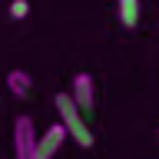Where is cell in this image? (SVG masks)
Wrapping results in <instances>:
<instances>
[{"label": "cell", "mask_w": 159, "mask_h": 159, "mask_svg": "<svg viewBox=\"0 0 159 159\" xmlns=\"http://www.w3.org/2000/svg\"><path fill=\"white\" fill-rule=\"evenodd\" d=\"M53 106H57V116H60V126L66 129V136L76 143V146L89 149L93 143H96V136H93V129L86 126V119H83V113H80V106L70 99V93H57L53 96Z\"/></svg>", "instance_id": "1"}, {"label": "cell", "mask_w": 159, "mask_h": 159, "mask_svg": "<svg viewBox=\"0 0 159 159\" xmlns=\"http://www.w3.org/2000/svg\"><path fill=\"white\" fill-rule=\"evenodd\" d=\"M37 152V129L30 116L13 119V159H33Z\"/></svg>", "instance_id": "2"}, {"label": "cell", "mask_w": 159, "mask_h": 159, "mask_svg": "<svg viewBox=\"0 0 159 159\" xmlns=\"http://www.w3.org/2000/svg\"><path fill=\"white\" fill-rule=\"evenodd\" d=\"M70 99L80 106V113H93V109H96V83H93L89 73H76V76H73Z\"/></svg>", "instance_id": "3"}, {"label": "cell", "mask_w": 159, "mask_h": 159, "mask_svg": "<svg viewBox=\"0 0 159 159\" xmlns=\"http://www.w3.org/2000/svg\"><path fill=\"white\" fill-rule=\"evenodd\" d=\"M63 143H66V129L60 126V123H53L47 133L37 136V152H33V159H53Z\"/></svg>", "instance_id": "4"}, {"label": "cell", "mask_w": 159, "mask_h": 159, "mask_svg": "<svg viewBox=\"0 0 159 159\" xmlns=\"http://www.w3.org/2000/svg\"><path fill=\"white\" fill-rule=\"evenodd\" d=\"M139 0H116V17H119V23L126 30H136L139 27Z\"/></svg>", "instance_id": "5"}, {"label": "cell", "mask_w": 159, "mask_h": 159, "mask_svg": "<svg viewBox=\"0 0 159 159\" xmlns=\"http://www.w3.org/2000/svg\"><path fill=\"white\" fill-rule=\"evenodd\" d=\"M30 86H33V80H30L27 70H10V73H7V89H10L17 99L30 96Z\"/></svg>", "instance_id": "6"}, {"label": "cell", "mask_w": 159, "mask_h": 159, "mask_svg": "<svg viewBox=\"0 0 159 159\" xmlns=\"http://www.w3.org/2000/svg\"><path fill=\"white\" fill-rule=\"evenodd\" d=\"M27 13H30L27 0H10V17H13V20H27Z\"/></svg>", "instance_id": "7"}]
</instances>
